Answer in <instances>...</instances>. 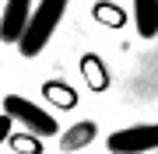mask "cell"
<instances>
[{
  "mask_svg": "<svg viewBox=\"0 0 158 154\" xmlns=\"http://www.w3.org/2000/svg\"><path fill=\"white\" fill-rule=\"evenodd\" d=\"M77 67H81V77H85V84H88L95 95H102V91L109 88V81H113V77H109V67H106V60H102L98 53H85Z\"/></svg>",
  "mask_w": 158,
  "mask_h": 154,
  "instance_id": "cell-5",
  "label": "cell"
},
{
  "mask_svg": "<svg viewBox=\"0 0 158 154\" xmlns=\"http://www.w3.org/2000/svg\"><path fill=\"white\" fill-rule=\"evenodd\" d=\"M28 14H32V0H7L4 11H0V42L18 46L25 25H28Z\"/></svg>",
  "mask_w": 158,
  "mask_h": 154,
  "instance_id": "cell-4",
  "label": "cell"
},
{
  "mask_svg": "<svg viewBox=\"0 0 158 154\" xmlns=\"http://www.w3.org/2000/svg\"><path fill=\"white\" fill-rule=\"evenodd\" d=\"M42 98L53 109H63V112L77 109V91H74L67 81H46V84H42Z\"/></svg>",
  "mask_w": 158,
  "mask_h": 154,
  "instance_id": "cell-8",
  "label": "cell"
},
{
  "mask_svg": "<svg viewBox=\"0 0 158 154\" xmlns=\"http://www.w3.org/2000/svg\"><path fill=\"white\" fill-rule=\"evenodd\" d=\"M155 154H158V151H155Z\"/></svg>",
  "mask_w": 158,
  "mask_h": 154,
  "instance_id": "cell-12",
  "label": "cell"
},
{
  "mask_svg": "<svg viewBox=\"0 0 158 154\" xmlns=\"http://www.w3.org/2000/svg\"><path fill=\"white\" fill-rule=\"evenodd\" d=\"M91 18L102 28H127V21H130V14L119 4H113V0H95L91 4Z\"/></svg>",
  "mask_w": 158,
  "mask_h": 154,
  "instance_id": "cell-9",
  "label": "cell"
},
{
  "mask_svg": "<svg viewBox=\"0 0 158 154\" xmlns=\"http://www.w3.org/2000/svg\"><path fill=\"white\" fill-rule=\"evenodd\" d=\"M7 147L14 154H42V140L25 130V133H11V137H7Z\"/></svg>",
  "mask_w": 158,
  "mask_h": 154,
  "instance_id": "cell-10",
  "label": "cell"
},
{
  "mask_svg": "<svg viewBox=\"0 0 158 154\" xmlns=\"http://www.w3.org/2000/svg\"><path fill=\"white\" fill-rule=\"evenodd\" d=\"M67 4L70 0H39V4H35V11L28 14V25H25L21 39H18V49H21L25 60H35L46 49V42L53 39L56 25L63 21V14H67Z\"/></svg>",
  "mask_w": 158,
  "mask_h": 154,
  "instance_id": "cell-1",
  "label": "cell"
},
{
  "mask_svg": "<svg viewBox=\"0 0 158 154\" xmlns=\"http://www.w3.org/2000/svg\"><path fill=\"white\" fill-rule=\"evenodd\" d=\"M106 147L113 154H151V151H158V123H141V126L113 130Z\"/></svg>",
  "mask_w": 158,
  "mask_h": 154,
  "instance_id": "cell-3",
  "label": "cell"
},
{
  "mask_svg": "<svg viewBox=\"0 0 158 154\" xmlns=\"http://www.w3.org/2000/svg\"><path fill=\"white\" fill-rule=\"evenodd\" d=\"M95 137H98V123H95V119H81V123H74L70 130H63V137H60V151H63V154L85 151Z\"/></svg>",
  "mask_w": 158,
  "mask_h": 154,
  "instance_id": "cell-6",
  "label": "cell"
},
{
  "mask_svg": "<svg viewBox=\"0 0 158 154\" xmlns=\"http://www.w3.org/2000/svg\"><path fill=\"white\" fill-rule=\"evenodd\" d=\"M134 28L141 39L158 35V0H134Z\"/></svg>",
  "mask_w": 158,
  "mask_h": 154,
  "instance_id": "cell-7",
  "label": "cell"
},
{
  "mask_svg": "<svg viewBox=\"0 0 158 154\" xmlns=\"http://www.w3.org/2000/svg\"><path fill=\"white\" fill-rule=\"evenodd\" d=\"M11 133H14V119L0 112V144H7V137H11Z\"/></svg>",
  "mask_w": 158,
  "mask_h": 154,
  "instance_id": "cell-11",
  "label": "cell"
},
{
  "mask_svg": "<svg viewBox=\"0 0 158 154\" xmlns=\"http://www.w3.org/2000/svg\"><path fill=\"white\" fill-rule=\"evenodd\" d=\"M4 116H11L14 123H25V130L35 133V137H56L60 133V123L53 119L46 109H39L35 102H28L25 95H7L4 98Z\"/></svg>",
  "mask_w": 158,
  "mask_h": 154,
  "instance_id": "cell-2",
  "label": "cell"
}]
</instances>
